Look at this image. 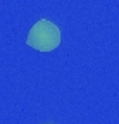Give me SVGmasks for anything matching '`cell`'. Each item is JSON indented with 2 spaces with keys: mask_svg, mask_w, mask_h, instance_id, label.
Returning <instances> with one entry per match:
<instances>
[{
  "mask_svg": "<svg viewBox=\"0 0 119 124\" xmlns=\"http://www.w3.org/2000/svg\"><path fill=\"white\" fill-rule=\"evenodd\" d=\"M26 43L38 52H52L61 45V29L48 19H40L29 29Z\"/></svg>",
  "mask_w": 119,
  "mask_h": 124,
  "instance_id": "6da1fadb",
  "label": "cell"
},
{
  "mask_svg": "<svg viewBox=\"0 0 119 124\" xmlns=\"http://www.w3.org/2000/svg\"><path fill=\"white\" fill-rule=\"evenodd\" d=\"M47 124H50V122H47Z\"/></svg>",
  "mask_w": 119,
  "mask_h": 124,
  "instance_id": "7a4b0ae2",
  "label": "cell"
}]
</instances>
